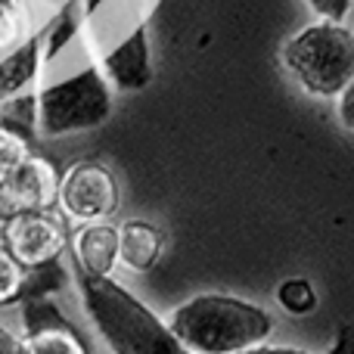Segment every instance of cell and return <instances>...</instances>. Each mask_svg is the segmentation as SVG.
Instances as JSON below:
<instances>
[{"label":"cell","mask_w":354,"mask_h":354,"mask_svg":"<svg viewBox=\"0 0 354 354\" xmlns=\"http://www.w3.org/2000/svg\"><path fill=\"white\" fill-rule=\"evenodd\" d=\"M78 289L93 330L112 354H193L174 336L168 320L118 280L78 274Z\"/></svg>","instance_id":"cell-1"},{"label":"cell","mask_w":354,"mask_h":354,"mask_svg":"<svg viewBox=\"0 0 354 354\" xmlns=\"http://www.w3.org/2000/svg\"><path fill=\"white\" fill-rule=\"evenodd\" d=\"M168 326L193 354H236L261 345L274 333V317L255 301L227 292H202L180 301Z\"/></svg>","instance_id":"cell-2"},{"label":"cell","mask_w":354,"mask_h":354,"mask_svg":"<svg viewBox=\"0 0 354 354\" xmlns=\"http://www.w3.org/2000/svg\"><path fill=\"white\" fill-rule=\"evenodd\" d=\"M280 66L301 93L336 100L354 78V25L348 19H314L283 41Z\"/></svg>","instance_id":"cell-3"},{"label":"cell","mask_w":354,"mask_h":354,"mask_svg":"<svg viewBox=\"0 0 354 354\" xmlns=\"http://www.w3.org/2000/svg\"><path fill=\"white\" fill-rule=\"evenodd\" d=\"M112 115V84L97 62L44 84L35 97V124L44 137L93 131Z\"/></svg>","instance_id":"cell-4"},{"label":"cell","mask_w":354,"mask_h":354,"mask_svg":"<svg viewBox=\"0 0 354 354\" xmlns=\"http://www.w3.org/2000/svg\"><path fill=\"white\" fill-rule=\"evenodd\" d=\"M56 205L75 224L109 221L118 208V180L103 162L81 159L59 174Z\"/></svg>","instance_id":"cell-5"},{"label":"cell","mask_w":354,"mask_h":354,"mask_svg":"<svg viewBox=\"0 0 354 354\" xmlns=\"http://www.w3.org/2000/svg\"><path fill=\"white\" fill-rule=\"evenodd\" d=\"M0 243L10 249V255L22 264L25 270L50 264L62 255L68 243L66 214L50 208H28L3 221V236Z\"/></svg>","instance_id":"cell-6"},{"label":"cell","mask_w":354,"mask_h":354,"mask_svg":"<svg viewBox=\"0 0 354 354\" xmlns=\"http://www.w3.org/2000/svg\"><path fill=\"white\" fill-rule=\"evenodd\" d=\"M100 68L109 84L124 93H137L153 81V56H149V35L143 19L131 25L122 37L106 44Z\"/></svg>","instance_id":"cell-7"},{"label":"cell","mask_w":354,"mask_h":354,"mask_svg":"<svg viewBox=\"0 0 354 354\" xmlns=\"http://www.w3.org/2000/svg\"><path fill=\"white\" fill-rule=\"evenodd\" d=\"M59 193V174L44 156L31 153L10 177L0 180V221L12 218L28 208H50L56 205Z\"/></svg>","instance_id":"cell-8"},{"label":"cell","mask_w":354,"mask_h":354,"mask_svg":"<svg viewBox=\"0 0 354 354\" xmlns=\"http://www.w3.org/2000/svg\"><path fill=\"white\" fill-rule=\"evenodd\" d=\"M25 351L28 354H91L81 336L62 320V314L47 301L28 299L25 308Z\"/></svg>","instance_id":"cell-9"},{"label":"cell","mask_w":354,"mask_h":354,"mask_svg":"<svg viewBox=\"0 0 354 354\" xmlns=\"http://www.w3.org/2000/svg\"><path fill=\"white\" fill-rule=\"evenodd\" d=\"M75 261H78V274L91 277H112L118 268L122 255H118V227L109 221H91V224H78L72 236Z\"/></svg>","instance_id":"cell-10"},{"label":"cell","mask_w":354,"mask_h":354,"mask_svg":"<svg viewBox=\"0 0 354 354\" xmlns=\"http://www.w3.org/2000/svg\"><path fill=\"white\" fill-rule=\"evenodd\" d=\"M44 68V41L41 35H28L16 50L0 56V100L3 106L16 100Z\"/></svg>","instance_id":"cell-11"},{"label":"cell","mask_w":354,"mask_h":354,"mask_svg":"<svg viewBox=\"0 0 354 354\" xmlns=\"http://www.w3.org/2000/svg\"><path fill=\"white\" fill-rule=\"evenodd\" d=\"M118 255L122 264L137 274L149 270L162 255V233L156 224L143 218H131L118 227Z\"/></svg>","instance_id":"cell-12"},{"label":"cell","mask_w":354,"mask_h":354,"mask_svg":"<svg viewBox=\"0 0 354 354\" xmlns=\"http://www.w3.org/2000/svg\"><path fill=\"white\" fill-rule=\"evenodd\" d=\"M28 37V6L25 0H0V56L16 50Z\"/></svg>","instance_id":"cell-13"},{"label":"cell","mask_w":354,"mask_h":354,"mask_svg":"<svg viewBox=\"0 0 354 354\" xmlns=\"http://www.w3.org/2000/svg\"><path fill=\"white\" fill-rule=\"evenodd\" d=\"M25 280H28V270L0 243V308L25 301Z\"/></svg>","instance_id":"cell-14"},{"label":"cell","mask_w":354,"mask_h":354,"mask_svg":"<svg viewBox=\"0 0 354 354\" xmlns=\"http://www.w3.org/2000/svg\"><path fill=\"white\" fill-rule=\"evenodd\" d=\"M28 156H31V149L25 143V137L19 131H12L10 124H0V180L10 177Z\"/></svg>","instance_id":"cell-15"},{"label":"cell","mask_w":354,"mask_h":354,"mask_svg":"<svg viewBox=\"0 0 354 354\" xmlns=\"http://www.w3.org/2000/svg\"><path fill=\"white\" fill-rule=\"evenodd\" d=\"M277 299H280V305L286 308L289 314H308L317 308V295H314V286L308 280H301V277H292V280L280 283V289H277Z\"/></svg>","instance_id":"cell-16"},{"label":"cell","mask_w":354,"mask_h":354,"mask_svg":"<svg viewBox=\"0 0 354 354\" xmlns=\"http://www.w3.org/2000/svg\"><path fill=\"white\" fill-rule=\"evenodd\" d=\"M314 19H351L354 0H301Z\"/></svg>","instance_id":"cell-17"},{"label":"cell","mask_w":354,"mask_h":354,"mask_svg":"<svg viewBox=\"0 0 354 354\" xmlns=\"http://www.w3.org/2000/svg\"><path fill=\"white\" fill-rule=\"evenodd\" d=\"M336 115H339V124L354 137V78L345 84V91L336 97Z\"/></svg>","instance_id":"cell-18"},{"label":"cell","mask_w":354,"mask_h":354,"mask_svg":"<svg viewBox=\"0 0 354 354\" xmlns=\"http://www.w3.org/2000/svg\"><path fill=\"white\" fill-rule=\"evenodd\" d=\"M0 354H28L25 351V339H19L12 330L0 326Z\"/></svg>","instance_id":"cell-19"},{"label":"cell","mask_w":354,"mask_h":354,"mask_svg":"<svg viewBox=\"0 0 354 354\" xmlns=\"http://www.w3.org/2000/svg\"><path fill=\"white\" fill-rule=\"evenodd\" d=\"M236 354H314V351H305V348H292V345H252V348H243Z\"/></svg>","instance_id":"cell-20"},{"label":"cell","mask_w":354,"mask_h":354,"mask_svg":"<svg viewBox=\"0 0 354 354\" xmlns=\"http://www.w3.org/2000/svg\"><path fill=\"white\" fill-rule=\"evenodd\" d=\"M330 354H354V326H342L336 333V342H333Z\"/></svg>","instance_id":"cell-21"}]
</instances>
